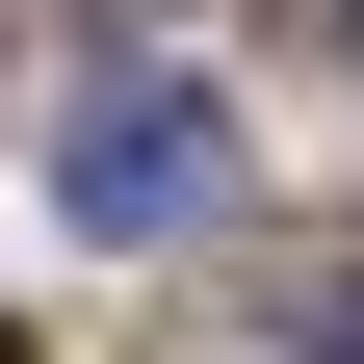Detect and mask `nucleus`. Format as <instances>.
<instances>
[{"instance_id": "3", "label": "nucleus", "mask_w": 364, "mask_h": 364, "mask_svg": "<svg viewBox=\"0 0 364 364\" xmlns=\"http://www.w3.org/2000/svg\"><path fill=\"white\" fill-rule=\"evenodd\" d=\"M0 364H26V338H0Z\"/></svg>"}, {"instance_id": "1", "label": "nucleus", "mask_w": 364, "mask_h": 364, "mask_svg": "<svg viewBox=\"0 0 364 364\" xmlns=\"http://www.w3.org/2000/svg\"><path fill=\"white\" fill-rule=\"evenodd\" d=\"M53 208L78 235H208V208H235V105H208V78H105V105L53 130Z\"/></svg>"}, {"instance_id": "2", "label": "nucleus", "mask_w": 364, "mask_h": 364, "mask_svg": "<svg viewBox=\"0 0 364 364\" xmlns=\"http://www.w3.org/2000/svg\"><path fill=\"white\" fill-rule=\"evenodd\" d=\"M287 26H312V53H338V78H364V0H287Z\"/></svg>"}]
</instances>
